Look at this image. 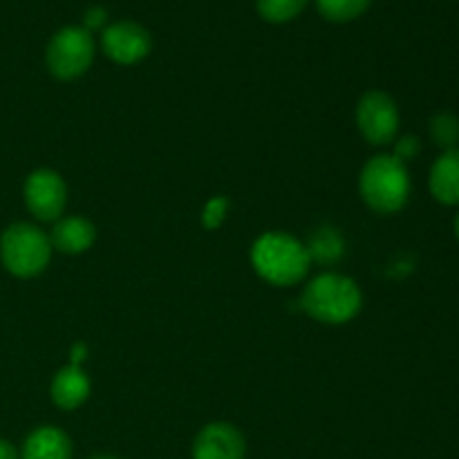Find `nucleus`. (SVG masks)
Instances as JSON below:
<instances>
[{"label": "nucleus", "instance_id": "14", "mask_svg": "<svg viewBox=\"0 0 459 459\" xmlns=\"http://www.w3.org/2000/svg\"><path fill=\"white\" fill-rule=\"evenodd\" d=\"M307 254L312 258V263H321L325 267H332V264L341 263L345 254V240L336 229H318L314 231V236L309 238L307 245Z\"/></svg>", "mask_w": 459, "mask_h": 459}, {"label": "nucleus", "instance_id": "9", "mask_svg": "<svg viewBox=\"0 0 459 459\" xmlns=\"http://www.w3.org/2000/svg\"><path fill=\"white\" fill-rule=\"evenodd\" d=\"M193 459H245V435L229 421H211L193 439Z\"/></svg>", "mask_w": 459, "mask_h": 459}, {"label": "nucleus", "instance_id": "11", "mask_svg": "<svg viewBox=\"0 0 459 459\" xmlns=\"http://www.w3.org/2000/svg\"><path fill=\"white\" fill-rule=\"evenodd\" d=\"M90 390H92V384H90L88 372L81 366L67 363L54 375L52 384H49V397H52L54 406H58L61 411H76L88 402Z\"/></svg>", "mask_w": 459, "mask_h": 459}, {"label": "nucleus", "instance_id": "12", "mask_svg": "<svg viewBox=\"0 0 459 459\" xmlns=\"http://www.w3.org/2000/svg\"><path fill=\"white\" fill-rule=\"evenodd\" d=\"M430 195L439 204L455 206L459 204V148L444 151L430 166L429 175Z\"/></svg>", "mask_w": 459, "mask_h": 459}, {"label": "nucleus", "instance_id": "21", "mask_svg": "<svg viewBox=\"0 0 459 459\" xmlns=\"http://www.w3.org/2000/svg\"><path fill=\"white\" fill-rule=\"evenodd\" d=\"M85 359H88V345L85 343H74L70 348V361L67 363H72V366H83V361Z\"/></svg>", "mask_w": 459, "mask_h": 459}, {"label": "nucleus", "instance_id": "17", "mask_svg": "<svg viewBox=\"0 0 459 459\" xmlns=\"http://www.w3.org/2000/svg\"><path fill=\"white\" fill-rule=\"evenodd\" d=\"M430 139L442 151H453L459 143V119L451 112H439L430 119Z\"/></svg>", "mask_w": 459, "mask_h": 459}, {"label": "nucleus", "instance_id": "18", "mask_svg": "<svg viewBox=\"0 0 459 459\" xmlns=\"http://www.w3.org/2000/svg\"><path fill=\"white\" fill-rule=\"evenodd\" d=\"M229 206H231V202L224 195L211 197V200L206 202L204 209H202V224H204L206 231H215V229L222 227L224 220H227Z\"/></svg>", "mask_w": 459, "mask_h": 459}, {"label": "nucleus", "instance_id": "23", "mask_svg": "<svg viewBox=\"0 0 459 459\" xmlns=\"http://www.w3.org/2000/svg\"><path fill=\"white\" fill-rule=\"evenodd\" d=\"M453 229H455V236H457V240H459V213H457V218H455V224H453Z\"/></svg>", "mask_w": 459, "mask_h": 459}, {"label": "nucleus", "instance_id": "20", "mask_svg": "<svg viewBox=\"0 0 459 459\" xmlns=\"http://www.w3.org/2000/svg\"><path fill=\"white\" fill-rule=\"evenodd\" d=\"M106 18H108V13L103 12L101 7H92L90 9L88 13H85V30H101L103 25H106Z\"/></svg>", "mask_w": 459, "mask_h": 459}, {"label": "nucleus", "instance_id": "7", "mask_svg": "<svg viewBox=\"0 0 459 459\" xmlns=\"http://www.w3.org/2000/svg\"><path fill=\"white\" fill-rule=\"evenodd\" d=\"M25 206L40 222H56L67 206V184L54 169H36L22 186Z\"/></svg>", "mask_w": 459, "mask_h": 459}, {"label": "nucleus", "instance_id": "19", "mask_svg": "<svg viewBox=\"0 0 459 459\" xmlns=\"http://www.w3.org/2000/svg\"><path fill=\"white\" fill-rule=\"evenodd\" d=\"M421 151V143L415 134H403V137L394 139V148H393V157H397L402 164L406 161H412Z\"/></svg>", "mask_w": 459, "mask_h": 459}, {"label": "nucleus", "instance_id": "2", "mask_svg": "<svg viewBox=\"0 0 459 459\" xmlns=\"http://www.w3.org/2000/svg\"><path fill=\"white\" fill-rule=\"evenodd\" d=\"M251 264L269 285L291 287L305 281L312 267V258L299 238L282 231H269L263 233L251 247Z\"/></svg>", "mask_w": 459, "mask_h": 459}, {"label": "nucleus", "instance_id": "1", "mask_svg": "<svg viewBox=\"0 0 459 459\" xmlns=\"http://www.w3.org/2000/svg\"><path fill=\"white\" fill-rule=\"evenodd\" d=\"M300 307L323 325H345L363 307V294L357 281L339 272H323L305 285Z\"/></svg>", "mask_w": 459, "mask_h": 459}, {"label": "nucleus", "instance_id": "6", "mask_svg": "<svg viewBox=\"0 0 459 459\" xmlns=\"http://www.w3.org/2000/svg\"><path fill=\"white\" fill-rule=\"evenodd\" d=\"M354 121H357L359 133H361V137L368 143H372V146H388V143L397 139L402 117H399L397 103H394V99L388 92H384V90H368L359 99L357 110H354Z\"/></svg>", "mask_w": 459, "mask_h": 459}, {"label": "nucleus", "instance_id": "24", "mask_svg": "<svg viewBox=\"0 0 459 459\" xmlns=\"http://www.w3.org/2000/svg\"><path fill=\"white\" fill-rule=\"evenodd\" d=\"M90 459H119V457H115V455H94V457H90Z\"/></svg>", "mask_w": 459, "mask_h": 459}, {"label": "nucleus", "instance_id": "8", "mask_svg": "<svg viewBox=\"0 0 459 459\" xmlns=\"http://www.w3.org/2000/svg\"><path fill=\"white\" fill-rule=\"evenodd\" d=\"M101 48L110 61L119 63V65H134L148 56L152 40L139 22L119 21L103 30Z\"/></svg>", "mask_w": 459, "mask_h": 459}, {"label": "nucleus", "instance_id": "13", "mask_svg": "<svg viewBox=\"0 0 459 459\" xmlns=\"http://www.w3.org/2000/svg\"><path fill=\"white\" fill-rule=\"evenodd\" d=\"M22 459H72V439L56 426H40L27 435Z\"/></svg>", "mask_w": 459, "mask_h": 459}, {"label": "nucleus", "instance_id": "10", "mask_svg": "<svg viewBox=\"0 0 459 459\" xmlns=\"http://www.w3.org/2000/svg\"><path fill=\"white\" fill-rule=\"evenodd\" d=\"M52 249L65 255H81L97 242V227L83 215H63L49 231Z\"/></svg>", "mask_w": 459, "mask_h": 459}, {"label": "nucleus", "instance_id": "4", "mask_svg": "<svg viewBox=\"0 0 459 459\" xmlns=\"http://www.w3.org/2000/svg\"><path fill=\"white\" fill-rule=\"evenodd\" d=\"M49 236L30 222H13L0 236V263L12 276L36 278L52 260Z\"/></svg>", "mask_w": 459, "mask_h": 459}, {"label": "nucleus", "instance_id": "3", "mask_svg": "<svg viewBox=\"0 0 459 459\" xmlns=\"http://www.w3.org/2000/svg\"><path fill=\"white\" fill-rule=\"evenodd\" d=\"M359 193L375 213H399L411 197V175L406 164L393 155H377L366 161L359 175Z\"/></svg>", "mask_w": 459, "mask_h": 459}, {"label": "nucleus", "instance_id": "22", "mask_svg": "<svg viewBox=\"0 0 459 459\" xmlns=\"http://www.w3.org/2000/svg\"><path fill=\"white\" fill-rule=\"evenodd\" d=\"M0 459H18V453L16 448H13V444H9L7 439L0 437Z\"/></svg>", "mask_w": 459, "mask_h": 459}, {"label": "nucleus", "instance_id": "16", "mask_svg": "<svg viewBox=\"0 0 459 459\" xmlns=\"http://www.w3.org/2000/svg\"><path fill=\"white\" fill-rule=\"evenodd\" d=\"M307 7V0H258V13L267 22H290Z\"/></svg>", "mask_w": 459, "mask_h": 459}, {"label": "nucleus", "instance_id": "5", "mask_svg": "<svg viewBox=\"0 0 459 459\" xmlns=\"http://www.w3.org/2000/svg\"><path fill=\"white\" fill-rule=\"evenodd\" d=\"M94 61V40L85 27H63L52 36L45 52L49 74L58 81H74L90 70Z\"/></svg>", "mask_w": 459, "mask_h": 459}, {"label": "nucleus", "instance_id": "15", "mask_svg": "<svg viewBox=\"0 0 459 459\" xmlns=\"http://www.w3.org/2000/svg\"><path fill=\"white\" fill-rule=\"evenodd\" d=\"M372 0H316V7L323 18L332 22H350L361 16Z\"/></svg>", "mask_w": 459, "mask_h": 459}]
</instances>
